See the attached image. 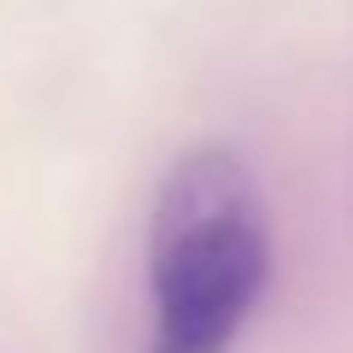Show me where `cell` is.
<instances>
[{
	"instance_id": "6da1fadb",
	"label": "cell",
	"mask_w": 353,
	"mask_h": 353,
	"mask_svg": "<svg viewBox=\"0 0 353 353\" xmlns=\"http://www.w3.org/2000/svg\"><path fill=\"white\" fill-rule=\"evenodd\" d=\"M271 283V230L241 153L189 148L148 230V353H230Z\"/></svg>"
}]
</instances>
